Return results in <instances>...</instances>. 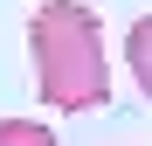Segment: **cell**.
I'll list each match as a JSON object with an SVG mask.
<instances>
[{
  "label": "cell",
  "mask_w": 152,
  "mask_h": 146,
  "mask_svg": "<svg viewBox=\"0 0 152 146\" xmlns=\"http://www.w3.org/2000/svg\"><path fill=\"white\" fill-rule=\"evenodd\" d=\"M28 56H35V90L56 111H97L111 104V63H104V28L83 0H42L28 21Z\"/></svg>",
  "instance_id": "cell-1"
},
{
  "label": "cell",
  "mask_w": 152,
  "mask_h": 146,
  "mask_svg": "<svg viewBox=\"0 0 152 146\" xmlns=\"http://www.w3.org/2000/svg\"><path fill=\"white\" fill-rule=\"evenodd\" d=\"M124 63H132L138 90L152 97V14H138V21H132V35H124Z\"/></svg>",
  "instance_id": "cell-2"
},
{
  "label": "cell",
  "mask_w": 152,
  "mask_h": 146,
  "mask_svg": "<svg viewBox=\"0 0 152 146\" xmlns=\"http://www.w3.org/2000/svg\"><path fill=\"white\" fill-rule=\"evenodd\" d=\"M0 146H56V132L35 118H0Z\"/></svg>",
  "instance_id": "cell-3"
}]
</instances>
